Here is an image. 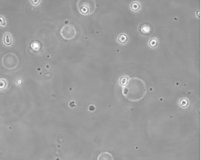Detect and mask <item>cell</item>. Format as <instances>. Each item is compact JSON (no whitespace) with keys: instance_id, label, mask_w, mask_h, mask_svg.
Wrapping results in <instances>:
<instances>
[{"instance_id":"1","label":"cell","mask_w":201,"mask_h":160,"mask_svg":"<svg viewBox=\"0 0 201 160\" xmlns=\"http://www.w3.org/2000/svg\"><path fill=\"white\" fill-rule=\"evenodd\" d=\"M122 88V93L124 97L133 102L142 100L147 92L145 83L138 78L129 79L128 83Z\"/></svg>"},{"instance_id":"2","label":"cell","mask_w":201,"mask_h":160,"mask_svg":"<svg viewBox=\"0 0 201 160\" xmlns=\"http://www.w3.org/2000/svg\"><path fill=\"white\" fill-rule=\"evenodd\" d=\"M77 8L82 15H90L96 9V2L93 0H79L77 2Z\"/></svg>"},{"instance_id":"3","label":"cell","mask_w":201,"mask_h":160,"mask_svg":"<svg viewBox=\"0 0 201 160\" xmlns=\"http://www.w3.org/2000/svg\"><path fill=\"white\" fill-rule=\"evenodd\" d=\"M61 36L65 39L69 40L74 38L77 31L73 25L67 24L63 26L60 30Z\"/></svg>"},{"instance_id":"4","label":"cell","mask_w":201,"mask_h":160,"mask_svg":"<svg viewBox=\"0 0 201 160\" xmlns=\"http://www.w3.org/2000/svg\"><path fill=\"white\" fill-rule=\"evenodd\" d=\"M3 44L8 47H10L13 43V39L11 33L9 32H7L5 33L3 35L2 39Z\"/></svg>"},{"instance_id":"5","label":"cell","mask_w":201,"mask_h":160,"mask_svg":"<svg viewBox=\"0 0 201 160\" xmlns=\"http://www.w3.org/2000/svg\"><path fill=\"white\" fill-rule=\"evenodd\" d=\"M97 160H114V158L110 153L105 152L99 154L97 158Z\"/></svg>"},{"instance_id":"6","label":"cell","mask_w":201,"mask_h":160,"mask_svg":"<svg viewBox=\"0 0 201 160\" xmlns=\"http://www.w3.org/2000/svg\"><path fill=\"white\" fill-rule=\"evenodd\" d=\"M129 78L127 76H122L120 78L119 80V83L120 85L122 86V87H123L128 83V80H129Z\"/></svg>"},{"instance_id":"7","label":"cell","mask_w":201,"mask_h":160,"mask_svg":"<svg viewBox=\"0 0 201 160\" xmlns=\"http://www.w3.org/2000/svg\"><path fill=\"white\" fill-rule=\"evenodd\" d=\"M7 22L4 16L0 15V27H5L7 25Z\"/></svg>"},{"instance_id":"8","label":"cell","mask_w":201,"mask_h":160,"mask_svg":"<svg viewBox=\"0 0 201 160\" xmlns=\"http://www.w3.org/2000/svg\"><path fill=\"white\" fill-rule=\"evenodd\" d=\"M41 1H31L30 2L32 4V5H34V6H37L40 4V2H41Z\"/></svg>"}]
</instances>
